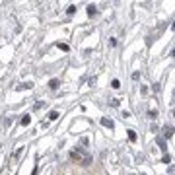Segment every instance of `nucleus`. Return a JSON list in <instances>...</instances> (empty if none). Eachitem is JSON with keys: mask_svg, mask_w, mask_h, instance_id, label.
<instances>
[{"mask_svg": "<svg viewBox=\"0 0 175 175\" xmlns=\"http://www.w3.org/2000/svg\"><path fill=\"white\" fill-rule=\"evenodd\" d=\"M173 132H175V126L166 125V126H163V138H171V136H173Z\"/></svg>", "mask_w": 175, "mask_h": 175, "instance_id": "f257e3e1", "label": "nucleus"}, {"mask_svg": "<svg viewBox=\"0 0 175 175\" xmlns=\"http://www.w3.org/2000/svg\"><path fill=\"white\" fill-rule=\"evenodd\" d=\"M101 125L107 126V129H113V126H115V123H113L111 119H107V117H103V119H101Z\"/></svg>", "mask_w": 175, "mask_h": 175, "instance_id": "f03ea898", "label": "nucleus"}, {"mask_svg": "<svg viewBox=\"0 0 175 175\" xmlns=\"http://www.w3.org/2000/svg\"><path fill=\"white\" fill-rule=\"evenodd\" d=\"M156 142H158V146H160V150H162V152H166V150H167V148H166V140H163L162 136H158Z\"/></svg>", "mask_w": 175, "mask_h": 175, "instance_id": "7ed1b4c3", "label": "nucleus"}, {"mask_svg": "<svg viewBox=\"0 0 175 175\" xmlns=\"http://www.w3.org/2000/svg\"><path fill=\"white\" fill-rule=\"evenodd\" d=\"M58 86H60V82H58L57 78H53V80L49 82V88H51V89H58Z\"/></svg>", "mask_w": 175, "mask_h": 175, "instance_id": "20e7f679", "label": "nucleus"}, {"mask_svg": "<svg viewBox=\"0 0 175 175\" xmlns=\"http://www.w3.org/2000/svg\"><path fill=\"white\" fill-rule=\"evenodd\" d=\"M31 88H33V82H25L22 86H18V89H31Z\"/></svg>", "mask_w": 175, "mask_h": 175, "instance_id": "39448f33", "label": "nucleus"}, {"mask_svg": "<svg viewBox=\"0 0 175 175\" xmlns=\"http://www.w3.org/2000/svg\"><path fill=\"white\" fill-rule=\"evenodd\" d=\"M89 163H92V156L86 154V156H84V160H82V166H89Z\"/></svg>", "mask_w": 175, "mask_h": 175, "instance_id": "423d86ee", "label": "nucleus"}, {"mask_svg": "<svg viewBox=\"0 0 175 175\" xmlns=\"http://www.w3.org/2000/svg\"><path fill=\"white\" fill-rule=\"evenodd\" d=\"M58 119V111H51L49 113V121H57Z\"/></svg>", "mask_w": 175, "mask_h": 175, "instance_id": "0eeeda50", "label": "nucleus"}, {"mask_svg": "<svg viewBox=\"0 0 175 175\" xmlns=\"http://www.w3.org/2000/svg\"><path fill=\"white\" fill-rule=\"evenodd\" d=\"M95 12H97V10H95V6H93V4H89V6H88V16H93Z\"/></svg>", "mask_w": 175, "mask_h": 175, "instance_id": "6e6552de", "label": "nucleus"}, {"mask_svg": "<svg viewBox=\"0 0 175 175\" xmlns=\"http://www.w3.org/2000/svg\"><path fill=\"white\" fill-rule=\"evenodd\" d=\"M29 121H31V119H29V115H24V119H22V125H24V126H27V125H29Z\"/></svg>", "mask_w": 175, "mask_h": 175, "instance_id": "1a4fd4ad", "label": "nucleus"}, {"mask_svg": "<svg viewBox=\"0 0 175 175\" xmlns=\"http://www.w3.org/2000/svg\"><path fill=\"white\" fill-rule=\"evenodd\" d=\"M111 88H113V89H119V88H121L119 80H113V82H111Z\"/></svg>", "mask_w": 175, "mask_h": 175, "instance_id": "9d476101", "label": "nucleus"}, {"mask_svg": "<svg viewBox=\"0 0 175 175\" xmlns=\"http://www.w3.org/2000/svg\"><path fill=\"white\" fill-rule=\"evenodd\" d=\"M129 138H130L132 142L136 140V132H134V130H129Z\"/></svg>", "mask_w": 175, "mask_h": 175, "instance_id": "9b49d317", "label": "nucleus"}, {"mask_svg": "<svg viewBox=\"0 0 175 175\" xmlns=\"http://www.w3.org/2000/svg\"><path fill=\"white\" fill-rule=\"evenodd\" d=\"M148 115H150V119H156V117H158V111H148Z\"/></svg>", "mask_w": 175, "mask_h": 175, "instance_id": "f8f14e48", "label": "nucleus"}, {"mask_svg": "<svg viewBox=\"0 0 175 175\" xmlns=\"http://www.w3.org/2000/svg\"><path fill=\"white\" fill-rule=\"evenodd\" d=\"M57 47H58V49H62V51H68V45H64V43H58Z\"/></svg>", "mask_w": 175, "mask_h": 175, "instance_id": "ddd939ff", "label": "nucleus"}, {"mask_svg": "<svg viewBox=\"0 0 175 175\" xmlns=\"http://www.w3.org/2000/svg\"><path fill=\"white\" fill-rule=\"evenodd\" d=\"M66 12H68V14H74V12H76V6H68Z\"/></svg>", "mask_w": 175, "mask_h": 175, "instance_id": "4468645a", "label": "nucleus"}, {"mask_svg": "<svg viewBox=\"0 0 175 175\" xmlns=\"http://www.w3.org/2000/svg\"><path fill=\"white\" fill-rule=\"evenodd\" d=\"M171 29H175V22H173V25H171Z\"/></svg>", "mask_w": 175, "mask_h": 175, "instance_id": "2eb2a0df", "label": "nucleus"}, {"mask_svg": "<svg viewBox=\"0 0 175 175\" xmlns=\"http://www.w3.org/2000/svg\"><path fill=\"white\" fill-rule=\"evenodd\" d=\"M173 97H175V92H173Z\"/></svg>", "mask_w": 175, "mask_h": 175, "instance_id": "dca6fc26", "label": "nucleus"}]
</instances>
